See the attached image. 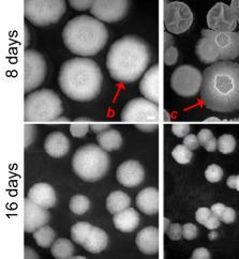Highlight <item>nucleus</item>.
I'll return each instance as SVG.
<instances>
[{
  "mask_svg": "<svg viewBox=\"0 0 239 259\" xmlns=\"http://www.w3.org/2000/svg\"><path fill=\"white\" fill-rule=\"evenodd\" d=\"M33 238L35 240L36 244L41 247H50L55 241V238H56V234L53 228L50 226L44 225L36 229L33 233Z\"/></svg>",
  "mask_w": 239,
  "mask_h": 259,
  "instance_id": "28",
  "label": "nucleus"
},
{
  "mask_svg": "<svg viewBox=\"0 0 239 259\" xmlns=\"http://www.w3.org/2000/svg\"><path fill=\"white\" fill-rule=\"evenodd\" d=\"M108 166V154L95 144L79 147L72 158L73 170L82 180L87 182H95L103 178Z\"/></svg>",
  "mask_w": 239,
  "mask_h": 259,
  "instance_id": "5",
  "label": "nucleus"
},
{
  "mask_svg": "<svg viewBox=\"0 0 239 259\" xmlns=\"http://www.w3.org/2000/svg\"><path fill=\"white\" fill-rule=\"evenodd\" d=\"M141 94L154 103L159 102V66H153L147 70L140 82Z\"/></svg>",
  "mask_w": 239,
  "mask_h": 259,
  "instance_id": "18",
  "label": "nucleus"
},
{
  "mask_svg": "<svg viewBox=\"0 0 239 259\" xmlns=\"http://www.w3.org/2000/svg\"><path fill=\"white\" fill-rule=\"evenodd\" d=\"M205 177L211 183H217L223 178V169L219 165L211 164L205 170Z\"/></svg>",
  "mask_w": 239,
  "mask_h": 259,
  "instance_id": "34",
  "label": "nucleus"
},
{
  "mask_svg": "<svg viewBox=\"0 0 239 259\" xmlns=\"http://www.w3.org/2000/svg\"><path fill=\"white\" fill-rule=\"evenodd\" d=\"M218 237H219V235H218V233H216V231H210L208 235V238L210 240H216Z\"/></svg>",
  "mask_w": 239,
  "mask_h": 259,
  "instance_id": "55",
  "label": "nucleus"
},
{
  "mask_svg": "<svg viewBox=\"0 0 239 259\" xmlns=\"http://www.w3.org/2000/svg\"><path fill=\"white\" fill-rule=\"evenodd\" d=\"M97 142L99 146L105 151H115L123 145V136L117 130L108 128L106 131L98 134Z\"/></svg>",
  "mask_w": 239,
  "mask_h": 259,
  "instance_id": "24",
  "label": "nucleus"
},
{
  "mask_svg": "<svg viewBox=\"0 0 239 259\" xmlns=\"http://www.w3.org/2000/svg\"><path fill=\"white\" fill-rule=\"evenodd\" d=\"M117 180L126 188L139 187L144 181L145 170L139 161L129 160L118 166Z\"/></svg>",
  "mask_w": 239,
  "mask_h": 259,
  "instance_id": "15",
  "label": "nucleus"
},
{
  "mask_svg": "<svg viewBox=\"0 0 239 259\" xmlns=\"http://www.w3.org/2000/svg\"><path fill=\"white\" fill-rule=\"evenodd\" d=\"M62 39L72 54L79 57H90L104 49L108 40V30L98 18L79 15L63 27Z\"/></svg>",
  "mask_w": 239,
  "mask_h": 259,
  "instance_id": "4",
  "label": "nucleus"
},
{
  "mask_svg": "<svg viewBox=\"0 0 239 259\" xmlns=\"http://www.w3.org/2000/svg\"><path fill=\"white\" fill-rule=\"evenodd\" d=\"M195 54L200 61L206 64H213L220 61L213 45H211L210 41L206 36H202L197 41L195 46Z\"/></svg>",
  "mask_w": 239,
  "mask_h": 259,
  "instance_id": "26",
  "label": "nucleus"
},
{
  "mask_svg": "<svg viewBox=\"0 0 239 259\" xmlns=\"http://www.w3.org/2000/svg\"><path fill=\"white\" fill-rule=\"evenodd\" d=\"M90 121L87 118H77L70 125V133L73 137H84L90 128Z\"/></svg>",
  "mask_w": 239,
  "mask_h": 259,
  "instance_id": "31",
  "label": "nucleus"
},
{
  "mask_svg": "<svg viewBox=\"0 0 239 259\" xmlns=\"http://www.w3.org/2000/svg\"><path fill=\"white\" fill-rule=\"evenodd\" d=\"M50 220V213L47 208L36 205L31 199H25L24 225L26 233H34L36 229L47 225Z\"/></svg>",
  "mask_w": 239,
  "mask_h": 259,
  "instance_id": "16",
  "label": "nucleus"
},
{
  "mask_svg": "<svg viewBox=\"0 0 239 259\" xmlns=\"http://www.w3.org/2000/svg\"><path fill=\"white\" fill-rule=\"evenodd\" d=\"M202 85H203V74L197 68L190 64H182L172 73L171 87L182 98L197 96Z\"/></svg>",
  "mask_w": 239,
  "mask_h": 259,
  "instance_id": "9",
  "label": "nucleus"
},
{
  "mask_svg": "<svg viewBox=\"0 0 239 259\" xmlns=\"http://www.w3.org/2000/svg\"><path fill=\"white\" fill-rule=\"evenodd\" d=\"M178 50L175 48L174 45H170L168 48H164V55H163V59H164V64L165 66H174L178 60Z\"/></svg>",
  "mask_w": 239,
  "mask_h": 259,
  "instance_id": "35",
  "label": "nucleus"
},
{
  "mask_svg": "<svg viewBox=\"0 0 239 259\" xmlns=\"http://www.w3.org/2000/svg\"><path fill=\"white\" fill-rule=\"evenodd\" d=\"M211 213H213V212H211V209L209 208L204 207V208L197 209L195 213V219L197 221V223H200L201 225H204Z\"/></svg>",
  "mask_w": 239,
  "mask_h": 259,
  "instance_id": "41",
  "label": "nucleus"
},
{
  "mask_svg": "<svg viewBox=\"0 0 239 259\" xmlns=\"http://www.w3.org/2000/svg\"><path fill=\"white\" fill-rule=\"evenodd\" d=\"M150 60L151 53L148 44L139 36L125 35L109 48L106 68L114 80L130 84L143 75Z\"/></svg>",
  "mask_w": 239,
  "mask_h": 259,
  "instance_id": "2",
  "label": "nucleus"
},
{
  "mask_svg": "<svg viewBox=\"0 0 239 259\" xmlns=\"http://www.w3.org/2000/svg\"><path fill=\"white\" fill-rule=\"evenodd\" d=\"M135 243L143 254L155 255L159 252V230L149 226L143 228L136 236Z\"/></svg>",
  "mask_w": 239,
  "mask_h": 259,
  "instance_id": "17",
  "label": "nucleus"
},
{
  "mask_svg": "<svg viewBox=\"0 0 239 259\" xmlns=\"http://www.w3.org/2000/svg\"><path fill=\"white\" fill-rule=\"evenodd\" d=\"M170 45H174L173 36L169 32H165L164 33V48H168V46H170Z\"/></svg>",
  "mask_w": 239,
  "mask_h": 259,
  "instance_id": "52",
  "label": "nucleus"
},
{
  "mask_svg": "<svg viewBox=\"0 0 239 259\" xmlns=\"http://www.w3.org/2000/svg\"><path fill=\"white\" fill-rule=\"evenodd\" d=\"M51 253L57 259L72 258L73 254H74V246H73L70 240L64 238H58L57 240H55L54 243L52 244Z\"/></svg>",
  "mask_w": 239,
  "mask_h": 259,
  "instance_id": "27",
  "label": "nucleus"
},
{
  "mask_svg": "<svg viewBox=\"0 0 239 259\" xmlns=\"http://www.w3.org/2000/svg\"><path fill=\"white\" fill-rule=\"evenodd\" d=\"M220 220H221V222H223V223H225V224L234 223L235 220H236L235 210L233 208L226 207L223 211V214L221 215V218H220Z\"/></svg>",
  "mask_w": 239,
  "mask_h": 259,
  "instance_id": "42",
  "label": "nucleus"
},
{
  "mask_svg": "<svg viewBox=\"0 0 239 259\" xmlns=\"http://www.w3.org/2000/svg\"><path fill=\"white\" fill-rule=\"evenodd\" d=\"M25 255H26V258H39L38 254H35L32 249H30V247H28V246H26Z\"/></svg>",
  "mask_w": 239,
  "mask_h": 259,
  "instance_id": "53",
  "label": "nucleus"
},
{
  "mask_svg": "<svg viewBox=\"0 0 239 259\" xmlns=\"http://www.w3.org/2000/svg\"><path fill=\"white\" fill-rule=\"evenodd\" d=\"M220 224H221V220H220V218H218L214 213H211L208 220L206 221V223L204 224V226L209 230H215L220 227Z\"/></svg>",
  "mask_w": 239,
  "mask_h": 259,
  "instance_id": "45",
  "label": "nucleus"
},
{
  "mask_svg": "<svg viewBox=\"0 0 239 259\" xmlns=\"http://www.w3.org/2000/svg\"><path fill=\"white\" fill-rule=\"evenodd\" d=\"M136 206L143 213L154 215L159 211V191L155 188H146L136 196Z\"/></svg>",
  "mask_w": 239,
  "mask_h": 259,
  "instance_id": "21",
  "label": "nucleus"
},
{
  "mask_svg": "<svg viewBox=\"0 0 239 259\" xmlns=\"http://www.w3.org/2000/svg\"><path fill=\"white\" fill-rule=\"evenodd\" d=\"M66 10V0H24L25 17L38 27L57 23Z\"/></svg>",
  "mask_w": 239,
  "mask_h": 259,
  "instance_id": "8",
  "label": "nucleus"
},
{
  "mask_svg": "<svg viewBox=\"0 0 239 259\" xmlns=\"http://www.w3.org/2000/svg\"><path fill=\"white\" fill-rule=\"evenodd\" d=\"M27 197L31 199L36 205L47 209L53 208L56 203V192L48 183H35L30 188Z\"/></svg>",
  "mask_w": 239,
  "mask_h": 259,
  "instance_id": "19",
  "label": "nucleus"
},
{
  "mask_svg": "<svg viewBox=\"0 0 239 259\" xmlns=\"http://www.w3.org/2000/svg\"><path fill=\"white\" fill-rule=\"evenodd\" d=\"M198 229L194 224L187 223L182 226V237L186 240H193L197 237Z\"/></svg>",
  "mask_w": 239,
  "mask_h": 259,
  "instance_id": "37",
  "label": "nucleus"
},
{
  "mask_svg": "<svg viewBox=\"0 0 239 259\" xmlns=\"http://www.w3.org/2000/svg\"><path fill=\"white\" fill-rule=\"evenodd\" d=\"M72 9L76 11H86L93 7L95 0H68Z\"/></svg>",
  "mask_w": 239,
  "mask_h": 259,
  "instance_id": "36",
  "label": "nucleus"
},
{
  "mask_svg": "<svg viewBox=\"0 0 239 259\" xmlns=\"http://www.w3.org/2000/svg\"><path fill=\"white\" fill-rule=\"evenodd\" d=\"M25 92L32 91L43 84L47 76V61L35 50H27L24 54Z\"/></svg>",
  "mask_w": 239,
  "mask_h": 259,
  "instance_id": "12",
  "label": "nucleus"
},
{
  "mask_svg": "<svg viewBox=\"0 0 239 259\" xmlns=\"http://www.w3.org/2000/svg\"><path fill=\"white\" fill-rule=\"evenodd\" d=\"M213 137H214L213 132H211L210 130H207V128L201 130V131H200L198 134H197V138H198L200 145L203 146V147H204V146L206 145V143L209 142Z\"/></svg>",
  "mask_w": 239,
  "mask_h": 259,
  "instance_id": "43",
  "label": "nucleus"
},
{
  "mask_svg": "<svg viewBox=\"0 0 239 259\" xmlns=\"http://www.w3.org/2000/svg\"><path fill=\"white\" fill-rule=\"evenodd\" d=\"M205 121L206 122H220V121H221V120H220L217 117H210V118H207Z\"/></svg>",
  "mask_w": 239,
  "mask_h": 259,
  "instance_id": "54",
  "label": "nucleus"
},
{
  "mask_svg": "<svg viewBox=\"0 0 239 259\" xmlns=\"http://www.w3.org/2000/svg\"><path fill=\"white\" fill-rule=\"evenodd\" d=\"M201 100L213 112L229 113L239 109V64L220 60L206 68Z\"/></svg>",
  "mask_w": 239,
  "mask_h": 259,
  "instance_id": "1",
  "label": "nucleus"
},
{
  "mask_svg": "<svg viewBox=\"0 0 239 259\" xmlns=\"http://www.w3.org/2000/svg\"><path fill=\"white\" fill-rule=\"evenodd\" d=\"M122 120L134 124L142 132H153L158 128L159 106L146 98L132 99L125 105Z\"/></svg>",
  "mask_w": 239,
  "mask_h": 259,
  "instance_id": "7",
  "label": "nucleus"
},
{
  "mask_svg": "<svg viewBox=\"0 0 239 259\" xmlns=\"http://www.w3.org/2000/svg\"><path fill=\"white\" fill-rule=\"evenodd\" d=\"M90 128L93 130V132H95L97 135L102 133L106 130L111 128V124L109 123H90Z\"/></svg>",
  "mask_w": 239,
  "mask_h": 259,
  "instance_id": "47",
  "label": "nucleus"
},
{
  "mask_svg": "<svg viewBox=\"0 0 239 259\" xmlns=\"http://www.w3.org/2000/svg\"><path fill=\"white\" fill-rule=\"evenodd\" d=\"M164 222H165V231H167V230H168V228L170 227L169 225H171V224H170L171 222L169 221V219H165V220H164Z\"/></svg>",
  "mask_w": 239,
  "mask_h": 259,
  "instance_id": "56",
  "label": "nucleus"
},
{
  "mask_svg": "<svg viewBox=\"0 0 239 259\" xmlns=\"http://www.w3.org/2000/svg\"><path fill=\"white\" fill-rule=\"evenodd\" d=\"M62 112L61 99L51 89L33 91L25 99L26 122H52L58 119Z\"/></svg>",
  "mask_w": 239,
  "mask_h": 259,
  "instance_id": "6",
  "label": "nucleus"
},
{
  "mask_svg": "<svg viewBox=\"0 0 239 259\" xmlns=\"http://www.w3.org/2000/svg\"><path fill=\"white\" fill-rule=\"evenodd\" d=\"M183 145L187 146L190 150H195L197 149L198 146H201L197 135L194 134H188L187 136L183 137Z\"/></svg>",
  "mask_w": 239,
  "mask_h": 259,
  "instance_id": "40",
  "label": "nucleus"
},
{
  "mask_svg": "<svg viewBox=\"0 0 239 259\" xmlns=\"http://www.w3.org/2000/svg\"><path fill=\"white\" fill-rule=\"evenodd\" d=\"M34 136H35L34 125L26 124L25 125V146L26 147H28L34 141Z\"/></svg>",
  "mask_w": 239,
  "mask_h": 259,
  "instance_id": "44",
  "label": "nucleus"
},
{
  "mask_svg": "<svg viewBox=\"0 0 239 259\" xmlns=\"http://www.w3.org/2000/svg\"><path fill=\"white\" fill-rule=\"evenodd\" d=\"M131 205V198L123 191H114L106 198V209L111 214L126 210Z\"/></svg>",
  "mask_w": 239,
  "mask_h": 259,
  "instance_id": "25",
  "label": "nucleus"
},
{
  "mask_svg": "<svg viewBox=\"0 0 239 259\" xmlns=\"http://www.w3.org/2000/svg\"><path fill=\"white\" fill-rule=\"evenodd\" d=\"M108 244V236L103 229L97 226H93L85 243L83 244L87 252L93 254H99L106 248Z\"/></svg>",
  "mask_w": 239,
  "mask_h": 259,
  "instance_id": "23",
  "label": "nucleus"
},
{
  "mask_svg": "<svg viewBox=\"0 0 239 259\" xmlns=\"http://www.w3.org/2000/svg\"><path fill=\"white\" fill-rule=\"evenodd\" d=\"M192 259H209L210 257V253L207 248L205 247H198L196 248L194 252L192 253Z\"/></svg>",
  "mask_w": 239,
  "mask_h": 259,
  "instance_id": "46",
  "label": "nucleus"
},
{
  "mask_svg": "<svg viewBox=\"0 0 239 259\" xmlns=\"http://www.w3.org/2000/svg\"><path fill=\"white\" fill-rule=\"evenodd\" d=\"M93 228V225L87 223V222H79L72 226L71 228V238L76 244L82 245L85 243L86 239Z\"/></svg>",
  "mask_w": 239,
  "mask_h": 259,
  "instance_id": "29",
  "label": "nucleus"
},
{
  "mask_svg": "<svg viewBox=\"0 0 239 259\" xmlns=\"http://www.w3.org/2000/svg\"><path fill=\"white\" fill-rule=\"evenodd\" d=\"M208 29L221 32L234 31L237 21L229 6L224 3H217L207 13Z\"/></svg>",
  "mask_w": 239,
  "mask_h": 259,
  "instance_id": "14",
  "label": "nucleus"
},
{
  "mask_svg": "<svg viewBox=\"0 0 239 259\" xmlns=\"http://www.w3.org/2000/svg\"><path fill=\"white\" fill-rule=\"evenodd\" d=\"M225 208H226V206H224L223 203L218 202V203H215V205H213V207H211L210 209H211V212H213L215 215H217L218 218H221Z\"/></svg>",
  "mask_w": 239,
  "mask_h": 259,
  "instance_id": "49",
  "label": "nucleus"
},
{
  "mask_svg": "<svg viewBox=\"0 0 239 259\" xmlns=\"http://www.w3.org/2000/svg\"><path fill=\"white\" fill-rule=\"evenodd\" d=\"M229 8H231V10L236 18L237 23H239V0H232Z\"/></svg>",
  "mask_w": 239,
  "mask_h": 259,
  "instance_id": "51",
  "label": "nucleus"
},
{
  "mask_svg": "<svg viewBox=\"0 0 239 259\" xmlns=\"http://www.w3.org/2000/svg\"><path fill=\"white\" fill-rule=\"evenodd\" d=\"M201 33L210 41L219 60H234L239 57V32L202 29Z\"/></svg>",
  "mask_w": 239,
  "mask_h": 259,
  "instance_id": "11",
  "label": "nucleus"
},
{
  "mask_svg": "<svg viewBox=\"0 0 239 259\" xmlns=\"http://www.w3.org/2000/svg\"><path fill=\"white\" fill-rule=\"evenodd\" d=\"M204 148H205V149H206L208 152H214V151H216V149L218 148V140H216L215 137H213L209 142L206 143V145L204 146Z\"/></svg>",
  "mask_w": 239,
  "mask_h": 259,
  "instance_id": "50",
  "label": "nucleus"
},
{
  "mask_svg": "<svg viewBox=\"0 0 239 259\" xmlns=\"http://www.w3.org/2000/svg\"><path fill=\"white\" fill-rule=\"evenodd\" d=\"M236 140L231 134H223L218 138V149L223 154H229L235 150Z\"/></svg>",
  "mask_w": 239,
  "mask_h": 259,
  "instance_id": "33",
  "label": "nucleus"
},
{
  "mask_svg": "<svg viewBox=\"0 0 239 259\" xmlns=\"http://www.w3.org/2000/svg\"><path fill=\"white\" fill-rule=\"evenodd\" d=\"M190 124L188 123H174L172 125V132L177 137H185L190 132Z\"/></svg>",
  "mask_w": 239,
  "mask_h": 259,
  "instance_id": "38",
  "label": "nucleus"
},
{
  "mask_svg": "<svg viewBox=\"0 0 239 259\" xmlns=\"http://www.w3.org/2000/svg\"><path fill=\"white\" fill-rule=\"evenodd\" d=\"M172 156L179 164H189L193 158V153L187 146L178 145L173 149Z\"/></svg>",
  "mask_w": 239,
  "mask_h": 259,
  "instance_id": "32",
  "label": "nucleus"
},
{
  "mask_svg": "<svg viewBox=\"0 0 239 259\" xmlns=\"http://www.w3.org/2000/svg\"><path fill=\"white\" fill-rule=\"evenodd\" d=\"M140 214L133 208H127L126 210L114 214L113 222L115 227L123 233H131L140 225Z\"/></svg>",
  "mask_w": 239,
  "mask_h": 259,
  "instance_id": "22",
  "label": "nucleus"
},
{
  "mask_svg": "<svg viewBox=\"0 0 239 259\" xmlns=\"http://www.w3.org/2000/svg\"><path fill=\"white\" fill-rule=\"evenodd\" d=\"M167 235L170 237L171 240L178 241L182 237V226H180L179 224H171L167 230Z\"/></svg>",
  "mask_w": 239,
  "mask_h": 259,
  "instance_id": "39",
  "label": "nucleus"
},
{
  "mask_svg": "<svg viewBox=\"0 0 239 259\" xmlns=\"http://www.w3.org/2000/svg\"><path fill=\"white\" fill-rule=\"evenodd\" d=\"M69 208L74 214L83 215L90 208V200L84 195H74L71 197L69 202Z\"/></svg>",
  "mask_w": 239,
  "mask_h": 259,
  "instance_id": "30",
  "label": "nucleus"
},
{
  "mask_svg": "<svg viewBox=\"0 0 239 259\" xmlns=\"http://www.w3.org/2000/svg\"><path fill=\"white\" fill-rule=\"evenodd\" d=\"M226 184H227V187H229L231 189H234V190H237L239 192V175L231 176V177H228L226 180Z\"/></svg>",
  "mask_w": 239,
  "mask_h": 259,
  "instance_id": "48",
  "label": "nucleus"
},
{
  "mask_svg": "<svg viewBox=\"0 0 239 259\" xmlns=\"http://www.w3.org/2000/svg\"><path fill=\"white\" fill-rule=\"evenodd\" d=\"M193 18V13L187 4L165 0L164 26L169 32L174 34L186 32L192 26Z\"/></svg>",
  "mask_w": 239,
  "mask_h": 259,
  "instance_id": "10",
  "label": "nucleus"
},
{
  "mask_svg": "<svg viewBox=\"0 0 239 259\" xmlns=\"http://www.w3.org/2000/svg\"><path fill=\"white\" fill-rule=\"evenodd\" d=\"M130 0H95L90 12L103 23H116L128 14Z\"/></svg>",
  "mask_w": 239,
  "mask_h": 259,
  "instance_id": "13",
  "label": "nucleus"
},
{
  "mask_svg": "<svg viewBox=\"0 0 239 259\" xmlns=\"http://www.w3.org/2000/svg\"><path fill=\"white\" fill-rule=\"evenodd\" d=\"M58 82L61 91L76 102H89L101 92L103 75L98 64L86 57H76L63 62Z\"/></svg>",
  "mask_w": 239,
  "mask_h": 259,
  "instance_id": "3",
  "label": "nucleus"
},
{
  "mask_svg": "<svg viewBox=\"0 0 239 259\" xmlns=\"http://www.w3.org/2000/svg\"><path fill=\"white\" fill-rule=\"evenodd\" d=\"M44 149L52 158L59 159L69 152L70 141L63 133L53 132L45 138Z\"/></svg>",
  "mask_w": 239,
  "mask_h": 259,
  "instance_id": "20",
  "label": "nucleus"
}]
</instances>
